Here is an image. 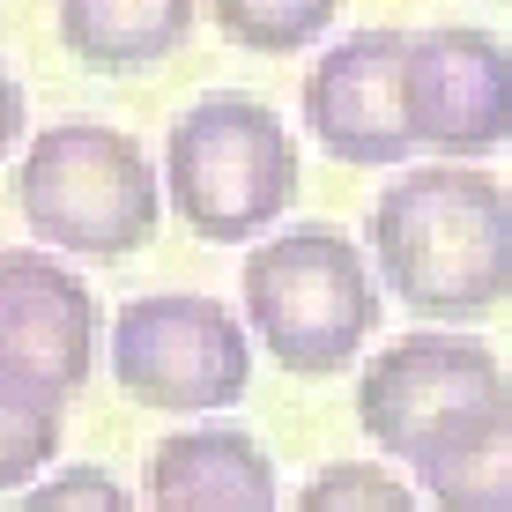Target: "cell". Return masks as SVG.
I'll list each match as a JSON object with an SVG mask.
<instances>
[{
  "label": "cell",
  "instance_id": "cell-9",
  "mask_svg": "<svg viewBox=\"0 0 512 512\" xmlns=\"http://www.w3.org/2000/svg\"><path fill=\"white\" fill-rule=\"evenodd\" d=\"M104 305L75 268L30 245H0V372L45 386L52 401L82 394L97 372Z\"/></svg>",
  "mask_w": 512,
  "mask_h": 512
},
{
  "label": "cell",
  "instance_id": "cell-16",
  "mask_svg": "<svg viewBox=\"0 0 512 512\" xmlns=\"http://www.w3.org/2000/svg\"><path fill=\"white\" fill-rule=\"evenodd\" d=\"M8 512H134V498H127V483L104 475V468H60L52 483H38Z\"/></svg>",
  "mask_w": 512,
  "mask_h": 512
},
{
  "label": "cell",
  "instance_id": "cell-4",
  "mask_svg": "<svg viewBox=\"0 0 512 512\" xmlns=\"http://www.w3.org/2000/svg\"><path fill=\"white\" fill-rule=\"evenodd\" d=\"M245 327L297 379H327L372 342L379 327V268L327 223L275 231L245 253Z\"/></svg>",
  "mask_w": 512,
  "mask_h": 512
},
{
  "label": "cell",
  "instance_id": "cell-17",
  "mask_svg": "<svg viewBox=\"0 0 512 512\" xmlns=\"http://www.w3.org/2000/svg\"><path fill=\"white\" fill-rule=\"evenodd\" d=\"M23 119H30V112H23V82H15L8 67H0V156H8L15 141H23Z\"/></svg>",
  "mask_w": 512,
  "mask_h": 512
},
{
  "label": "cell",
  "instance_id": "cell-12",
  "mask_svg": "<svg viewBox=\"0 0 512 512\" xmlns=\"http://www.w3.org/2000/svg\"><path fill=\"white\" fill-rule=\"evenodd\" d=\"M201 15L186 0H67L60 8V45L97 75H141L164 52L186 45Z\"/></svg>",
  "mask_w": 512,
  "mask_h": 512
},
{
  "label": "cell",
  "instance_id": "cell-7",
  "mask_svg": "<svg viewBox=\"0 0 512 512\" xmlns=\"http://www.w3.org/2000/svg\"><path fill=\"white\" fill-rule=\"evenodd\" d=\"M409 134L446 164L512 141V45L483 23L409 30Z\"/></svg>",
  "mask_w": 512,
  "mask_h": 512
},
{
  "label": "cell",
  "instance_id": "cell-6",
  "mask_svg": "<svg viewBox=\"0 0 512 512\" xmlns=\"http://www.w3.org/2000/svg\"><path fill=\"white\" fill-rule=\"evenodd\" d=\"M505 364L490 357V342L475 334H446V327H423L386 342L357 379V423L372 446H386L394 461L416 468V453L431 446L446 423H461L490 401H505Z\"/></svg>",
  "mask_w": 512,
  "mask_h": 512
},
{
  "label": "cell",
  "instance_id": "cell-8",
  "mask_svg": "<svg viewBox=\"0 0 512 512\" xmlns=\"http://www.w3.org/2000/svg\"><path fill=\"white\" fill-rule=\"evenodd\" d=\"M305 127L342 164H401L416 156L409 134V30L372 23L320 52L305 75Z\"/></svg>",
  "mask_w": 512,
  "mask_h": 512
},
{
  "label": "cell",
  "instance_id": "cell-10",
  "mask_svg": "<svg viewBox=\"0 0 512 512\" xmlns=\"http://www.w3.org/2000/svg\"><path fill=\"white\" fill-rule=\"evenodd\" d=\"M149 512H275V461L253 431L208 423V431H171L149 453Z\"/></svg>",
  "mask_w": 512,
  "mask_h": 512
},
{
  "label": "cell",
  "instance_id": "cell-2",
  "mask_svg": "<svg viewBox=\"0 0 512 512\" xmlns=\"http://www.w3.org/2000/svg\"><path fill=\"white\" fill-rule=\"evenodd\" d=\"M15 208L52 253L127 260L164 223V179L134 134L97 127V119H60L23 149Z\"/></svg>",
  "mask_w": 512,
  "mask_h": 512
},
{
  "label": "cell",
  "instance_id": "cell-15",
  "mask_svg": "<svg viewBox=\"0 0 512 512\" xmlns=\"http://www.w3.org/2000/svg\"><path fill=\"white\" fill-rule=\"evenodd\" d=\"M290 512H423V505H416V490L401 483V475H386L379 461H327L297 490Z\"/></svg>",
  "mask_w": 512,
  "mask_h": 512
},
{
  "label": "cell",
  "instance_id": "cell-13",
  "mask_svg": "<svg viewBox=\"0 0 512 512\" xmlns=\"http://www.w3.org/2000/svg\"><path fill=\"white\" fill-rule=\"evenodd\" d=\"M52 453H60V401L45 394V386L0 372V498L8 490H38L30 475H38Z\"/></svg>",
  "mask_w": 512,
  "mask_h": 512
},
{
  "label": "cell",
  "instance_id": "cell-14",
  "mask_svg": "<svg viewBox=\"0 0 512 512\" xmlns=\"http://www.w3.org/2000/svg\"><path fill=\"white\" fill-rule=\"evenodd\" d=\"M208 23L245 52H297L334 30V0H216Z\"/></svg>",
  "mask_w": 512,
  "mask_h": 512
},
{
  "label": "cell",
  "instance_id": "cell-11",
  "mask_svg": "<svg viewBox=\"0 0 512 512\" xmlns=\"http://www.w3.org/2000/svg\"><path fill=\"white\" fill-rule=\"evenodd\" d=\"M416 483L438 512H512V394L446 423L416 453Z\"/></svg>",
  "mask_w": 512,
  "mask_h": 512
},
{
  "label": "cell",
  "instance_id": "cell-1",
  "mask_svg": "<svg viewBox=\"0 0 512 512\" xmlns=\"http://www.w3.org/2000/svg\"><path fill=\"white\" fill-rule=\"evenodd\" d=\"M379 282L438 327H468L512 297V193L483 164L401 171L364 216Z\"/></svg>",
  "mask_w": 512,
  "mask_h": 512
},
{
  "label": "cell",
  "instance_id": "cell-3",
  "mask_svg": "<svg viewBox=\"0 0 512 512\" xmlns=\"http://www.w3.org/2000/svg\"><path fill=\"white\" fill-rule=\"evenodd\" d=\"M164 201L201 245H253L297 201V141L260 97H201L164 134Z\"/></svg>",
  "mask_w": 512,
  "mask_h": 512
},
{
  "label": "cell",
  "instance_id": "cell-5",
  "mask_svg": "<svg viewBox=\"0 0 512 512\" xmlns=\"http://www.w3.org/2000/svg\"><path fill=\"white\" fill-rule=\"evenodd\" d=\"M112 379L141 409L208 416L253 386V334L201 290H156L112 312Z\"/></svg>",
  "mask_w": 512,
  "mask_h": 512
}]
</instances>
